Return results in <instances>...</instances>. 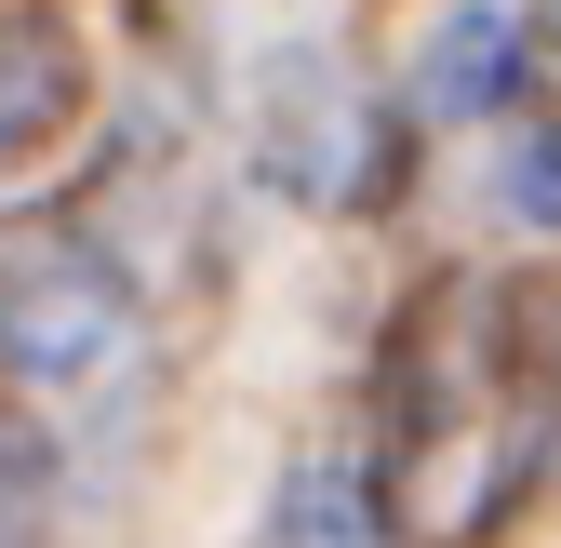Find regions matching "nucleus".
<instances>
[{
    "instance_id": "nucleus-1",
    "label": "nucleus",
    "mask_w": 561,
    "mask_h": 548,
    "mask_svg": "<svg viewBox=\"0 0 561 548\" xmlns=\"http://www.w3.org/2000/svg\"><path fill=\"white\" fill-rule=\"evenodd\" d=\"M428 81H442V107H495V81H508V14L495 0H468V27H442Z\"/></svg>"
},
{
    "instance_id": "nucleus-2",
    "label": "nucleus",
    "mask_w": 561,
    "mask_h": 548,
    "mask_svg": "<svg viewBox=\"0 0 561 548\" xmlns=\"http://www.w3.org/2000/svg\"><path fill=\"white\" fill-rule=\"evenodd\" d=\"M522 215L561 228V134H535V148H522Z\"/></svg>"
}]
</instances>
